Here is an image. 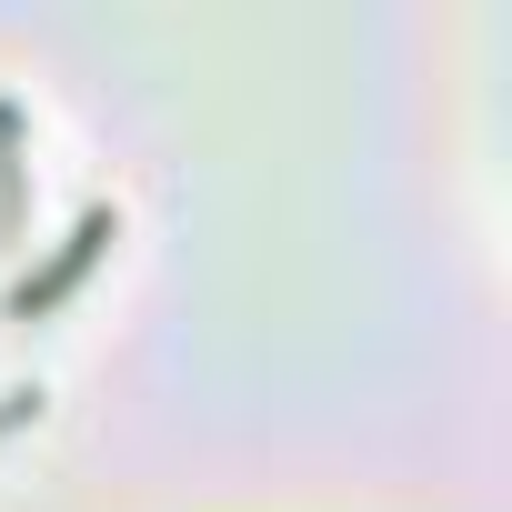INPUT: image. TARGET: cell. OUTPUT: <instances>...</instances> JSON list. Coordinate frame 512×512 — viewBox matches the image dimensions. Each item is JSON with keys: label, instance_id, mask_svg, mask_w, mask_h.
<instances>
[{"label": "cell", "instance_id": "6da1fadb", "mask_svg": "<svg viewBox=\"0 0 512 512\" xmlns=\"http://www.w3.org/2000/svg\"><path fill=\"white\" fill-rule=\"evenodd\" d=\"M111 231H121V221H111V211H91V221H81V231H71V241H61V262H51V272H41V282H21V312H41V302H61V292H71V282H81V272H91V251H101V241H111Z\"/></svg>", "mask_w": 512, "mask_h": 512}]
</instances>
